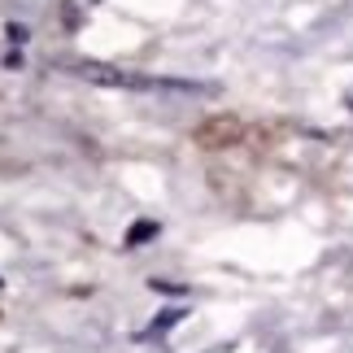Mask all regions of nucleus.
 <instances>
[{
	"mask_svg": "<svg viewBox=\"0 0 353 353\" xmlns=\"http://www.w3.org/2000/svg\"><path fill=\"white\" fill-rule=\"evenodd\" d=\"M79 79H92V83H105V88H188V83H157V79H135V74H122L114 65H101V61H79L70 65Z\"/></svg>",
	"mask_w": 353,
	"mask_h": 353,
	"instance_id": "nucleus-1",
	"label": "nucleus"
},
{
	"mask_svg": "<svg viewBox=\"0 0 353 353\" xmlns=\"http://www.w3.org/2000/svg\"><path fill=\"white\" fill-rule=\"evenodd\" d=\"M148 236H157V223H135V227H131V236H127V244L135 249V244H144Z\"/></svg>",
	"mask_w": 353,
	"mask_h": 353,
	"instance_id": "nucleus-2",
	"label": "nucleus"
}]
</instances>
